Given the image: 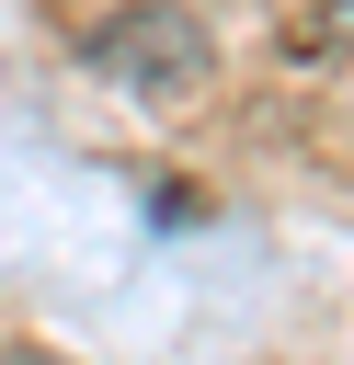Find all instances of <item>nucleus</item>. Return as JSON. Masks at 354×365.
Listing matches in <instances>:
<instances>
[{
	"label": "nucleus",
	"mask_w": 354,
	"mask_h": 365,
	"mask_svg": "<svg viewBox=\"0 0 354 365\" xmlns=\"http://www.w3.org/2000/svg\"><path fill=\"white\" fill-rule=\"evenodd\" d=\"M80 57H91L103 91H126V103H148V114H194V103L217 91V34H206L183 0H126L114 23L80 34Z\"/></svg>",
	"instance_id": "1"
},
{
	"label": "nucleus",
	"mask_w": 354,
	"mask_h": 365,
	"mask_svg": "<svg viewBox=\"0 0 354 365\" xmlns=\"http://www.w3.org/2000/svg\"><path fill=\"white\" fill-rule=\"evenodd\" d=\"M343 23H354V11H343Z\"/></svg>",
	"instance_id": "3"
},
{
	"label": "nucleus",
	"mask_w": 354,
	"mask_h": 365,
	"mask_svg": "<svg viewBox=\"0 0 354 365\" xmlns=\"http://www.w3.org/2000/svg\"><path fill=\"white\" fill-rule=\"evenodd\" d=\"M0 365H46V354H0Z\"/></svg>",
	"instance_id": "2"
}]
</instances>
